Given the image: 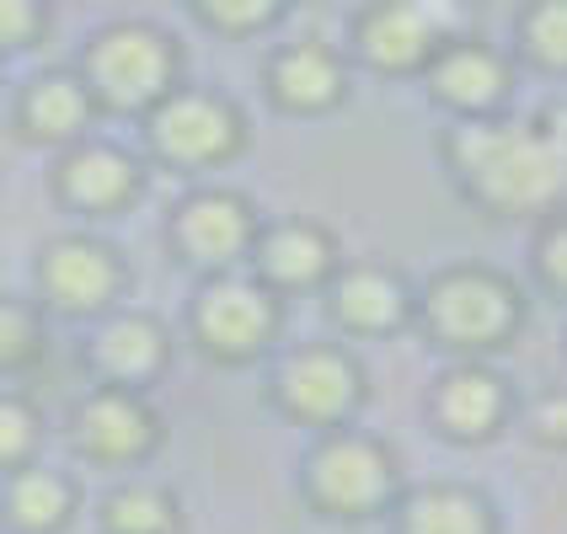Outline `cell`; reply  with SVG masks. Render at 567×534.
<instances>
[{"label": "cell", "mask_w": 567, "mask_h": 534, "mask_svg": "<svg viewBox=\"0 0 567 534\" xmlns=\"http://www.w3.org/2000/svg\"><path fill=\"white\" fill-rule=\"evenodd\" d=\"M444 160L487 214H563L567 209V102L536 118H466L444 134Z\"/></svg>", "instance_id": "obj_1"}, {"label": "cell", "mask_w": 567, "mask_h": 534, "mask_svg": "<svg viewBox=\"0 0 567 534\" xmlns=\"http://www.w3.org/2000/svg\"><path fill=\"white\" fill-rule=\"evenodd\" d=\"M75 75L92 92L96 113L145 118L156 102H166V96L183 86V43L161 22L118 17V22H102L81 43Z\"/></svg>", "instance_id": "obj_2"}, {"label": "cell", "mask_w": 567, "mask_h": 534, "mask_svg": "<svg viewBox=\"0 0 567 534\" xmlns=\"http://www.w3.org/2000/svg\"><path fill=\"white\" fill-rule=\"evenodd\" d=\"M423 311V326L440 347H455V353H493L504 347L519 321H525V300L514 279H504L498 268H444L440 279L423 289L417 300Z\"/></svg>", "instance_id": "obj_3"}, {"label": "cell", "mask_w": 567, "mask_h": 534, "mask_svg": "<svg viewBox=\"0 0 567 534\" xmlns=\"http://www.w3.org/2000/svg\"><path fill=\"white\" fill-rule=\"evenodd\" d=\"M145 150L166 171H220L247 150V113L225 92L209 86H177L156 102L145 118Z\"/></svg>", "instance_id": "obj_4"}, {"label": "cell", "mask_w": 567, "mask_h": 534, "mask_svg": "<svg viewBox=\"0 0 567 534\" xmlns=\"http://www.w3.org/2000/svg\"><path fill=\"white\" fill-rule=\"evenodd\" d=\"M32 289H38V311H54L64 321H102L124 311L128 262L96 230H60L38 247Z\"/></svg>", "instance_id": "obj_5"}, {"label": "cell", "mask_w": 567, "mask_h": 534, "mask_svg": "<svg viewBox=\"0 0 567 534\" xmlns=\"http://www.w3.org/2000/svg\"><path fill=\"white\" fill-rule=\"evenodd\" d=\"M279 326L284 300L252 273H220V279H204L193 289L188 337L209 364H225V369L252 364L279 343Z\"/></svg>", "instance_id": "obj_6"}, {"label": "cell", "mask_w": 567, "mask_h": 534, "mask_svg": "<svg viewBox=\"0 0 567 534\" xmlns=\"http://www.w3.org/2000/svg\"><path fill=\"white\" fill-rule=\"evenodd\" d=\"M306 498L327 519H375L396 503V454L359 428H332L306 454Z\"/></svg>", "instance_id": "obj_7"}, {"label": "cell", "mask_w": 567, "mask_h": 534, "mask_svg": "<svg viewBox=\"0 0 567 534\" xmlns=\"http://www.w3.org/2000/svg\"><path fill=\"white\" fill-rule=\"evenodd\" d=\"M257 235L262 214L241 188H193L166 214V252L183 268H198L204 279L241 273V262H252Z\"/></svg>", "instance_id": "obj_8"}, {"label": "cell", "mask_w": 567, "mask_h": 534, "mask_svg": "<svg viewBox=\"0 0 567 534\" xmlns=\"http://www.w3.org/2000/svg\"><path fill=\"white\" fill-rule=\"evenodd\" d=\"M70 449L96 471H140L161 443H166V417L145 390L124 385H86L70 407Z\"/></svg>", "instance_id": "obj_9"}, {"label": "cell", "mask_w": 567, "mask_h": 534, "mask_svg": "<svg viewBox=\"0 0 567 534\" xmlns=\"http://www.w3.org/2000/svg\"><path fill=\"white\" fill-rule=\"evenodd\" d=\"M268 401L289 422L332 433V428H348V417L364 401V369L338 343L289 347L268 375Z\"/></svg>", "instance_id": "obj_10"}, {"label": "cell", "mask_w": 567, "mask_h": 534, "mask_svg": "<svg viewBox=\"0 0 567 534\" xmlns=\"http://www.w3.org/2000/svg\"><path fill=\"white\" fill-rule=\"evenodd\" d=\"M145 182H151L145 160L134 156L128 145H118V139H96V134L60 150L54 166H49L54 203L81 214V220H118V214H128L145 198Z\"/></svg>", "instance_id": "obj_11"}, {"label": "cell", "mask_w": 567, "mask_h": 534, "mask_svg": "<svg viewBox=\"0 0 567 534\" xmlns=\"http://www.w3.org/2000/svg\"><path fill=\"white\" fill-rule=\"evenodd\" d=\"M450 38H461V11H450V6L380 0V6L353 11V54L380 75L429 70Z\"/></svg>", "instance_id": "obj_12"}, {"label": "cell", "mask_w": 567, "mask_h": 534, "mask_svg": "<svg viewBox=\"0 0 567 534\" xmlns=\"http://www.w3.org/2000/svg\"><path fill=\"white\" fill-rule=\"evenodd\" d=\"M172 326L151 311H113L92 321L86 343H81V364L92 385H124V390H145L172 369Z\"/></svg>", "instance_id": "obj_13"}, {"label": "cell", "mask_w": 567, "mask_h": 534, "mask_svg": "<svg viewBox=\"0 0 567 534\" xmlns=\"http://www.w3.org/2000/svg\"><path fill=\"white\" fill-rule=\"evenodd\" d=\"M102 118L96 113L92 92L81 86L75 64L64 70H38L28 86L17 92V134L28 145H43V150H70L81 139H92V124Z\"/></svg>", "instance_id": "obj_14"}, {"label": "cell", "mask_w": 567, "mask_h": 534, "mask_svg": "<svg viewBox=\"0 0 567 534\" xmlns=\"http://www.w3.org/2000/svg\"><path fill=\"white\" fill-rule=\"evenodd\" d=\"M423 75H429L434 102L466 113V118H498V107L508 102V86H514V70H508L504 54L482 38H466V32L450 38Z\"/></svg>", "instance_id": "obj_15"}, {"label": "cell", "mask_w": 567, "mask_h": 534, "mask_svg": "<svg viewBox=\"0 0 567 534\" xmlns=\"http://www.w3.org/2000/svg\"><path fill=\"white\" fill-rule=\"evenodd\" d=\"M343 262H338V241L332 230L316 220H279L262 224L252 247V279L268 283L274 294H300V289H321L332 283Z\"/></svg>", "instance_id": "obj_16"}, {"label": "cell", "mask_w": 567, "mask_h": 534, "mask_svg": "<svg viewBox=\"0 0 567 534\" xmlns=\"http://www.w3.org/2000/svg\"><path fill=\"white\" fill-rule=\"evenodd\" d=\"M262 86L284 113H300V118L332 113L348 96V60L321 38H295V43H279L268 54Z\"/></svg>", "instance_id": "obj_17"}, {"label": "cell", "mask_w": 567, "mask_h": 534, "mask_svg": "<svg viewBox=\"0 0 567 534\" xmlns=\"http://www.w3.org/2000/svg\"><path fill=\"white\" fill-rule=\"evenodd\" d=\"M327 305H332V321L353 332V337H385L396 326H408L412 315V289L396 268L385 262H348L332 273L327 283Z\"/></svg>", "instance_id": "obj_18"}, {"label": "cell", "mask_w": 567, "mask_h": 534, "mask_svg": "<svg viewBox=\"0 0 567 534\" xmlns=\"http://www.w3.org/2000/svg\"><path fill=\"white\" fill-rule=\"evenodd\" d=\"M434 422H440L444 439L455 443H482L504 428L508 417V385L487 364H455L434 379Z\"/></svg>", "instance_id": "obj_19"}, {"label": "cell", "mask_w": 567, "mask_h": 534, "mask_svg": "<svg viewBox=\"0 0 567 534\" xmlns=\"http://www.w3.org/2000/svg\"><path fill=\"white\" fill-rule=\"evenodd\" d=\"M81 513V481L54 465H22L0 486V519L11 534H64Z\"/></svg>", "instance_id": "obj_20"}, {"label": "cell", "mask_w": 567, "mask_h": 534, "mask_svg": "<svg viewBox=\"0 0 567 534\" xmlns=\"http://www.w3.org/2000/svg\"><path fill=\"white\" fill-rule=\"evenodd\" d=\"M396 534H498V519L482 492L434 481L396 503Z\"/></svg>", "instance_id": "obj_21"}, {"label": "cell", "mask_w": 567, "mask_h": 534, "mask_svg": "<svg viewBox=\"0 0 567 534\" xmlns=\"http://www.w3.org/2000/svg\"><path fill=\"white\" fill-rule=\"evenodd\" d=\"M96 530L102 534H183V503L172 486L128 475L102 492L96 503Z\"/></svg>", "instance_id": "obj_22"}, {"label": "cell", "mask_w": 567, "mask_h": 534, "mask_svg": "<svg viewBox=\"0 0 567 534\" xmlns=\"http://www.w3.org/2000/svg\"><path fill=\"white\" fill-rule=\"evenodd\" d=\"M49 347V326L38 300H17V294H0V375H22L43 358Z\"/></svg>", "instance_id": "obj_23"}, {"label": "cell", "mask_w": 567, "mask_h": 534, "mask_svg": "<svg viewBox=\"0 0 567 534\" xmlns=\"http://www.w3.org/2000/svg\"><path fill=\"white\" fill-rule=\"evenodd\" d=\"M43 449V411L28 390H0V471H22L38 465Z\"/></svg>", "instance_id": "obj_24"}, {"label": "cell", "mask_w": 567, "mask_h": 534, "mask_svg": "<svg viewBox=\"0 0 567 534\" xmlns=\"http://www.w3.org/2000/svg\"><path fill=\"white\" fill-rule=\"evenodd\" d=\"M284 17L279 0H193V22L220 38H252Z\"/></svg>", "instance_id": "obj_25"}, {"label": "cell", "mask_w": 567, "mask_h": 534, "mask_svg": "<svg viewBox=\"0 0 567 534\" xmlns=\"http://www.w3.org/2000/svg\"><path fill=\"white\" fill-rule=\"evenodd\" d=\"M519 43L525 54L546 70H567V0H546V6H530L519 17Z\"/></svg>", "instance_id": "obj_26"}, {"label": "cell", "mask_w": 567, "mask_h": 534, "mask_svg": "<svg viewBox=\"0 0 567 534\" xmlns=\"http://www.w3.org/2000/svg\"><path fill=\"white\" fill-rule=\"evenodd\" d=\"M49 28H54V11L43 0H0V60L43 49Z\"/></svg>", "instance_id": "obj_27"}, {"label": "cell", "mask_w": 567, "mask_h": 534, "mask_svg": "<svg viewBox=\"0 0 567 534\" xmlns=\"http://www.w3.org/2000/svg\"><path fill=\"white\" fill-rule=\"evenodd\" d=\"M536 268L557 294H567V214H551L536 235Z\"/></svg>", "instance_id": "obj_28"}, {"label": "cell", "mask_w": 567, "mask_h": 534, "mask_svg": "<svg viewBox=\"0 0 567 534\" xmlns=\"http://www.w3.org/2000/svg\"><path fill=\"white\" fill-rule=\"evenodd\" d=\"M530 433H536L540 443L567 449V390H546L536 407H530Z\"/></svg>", "instance_id": "obj_29"}]
</instances>
